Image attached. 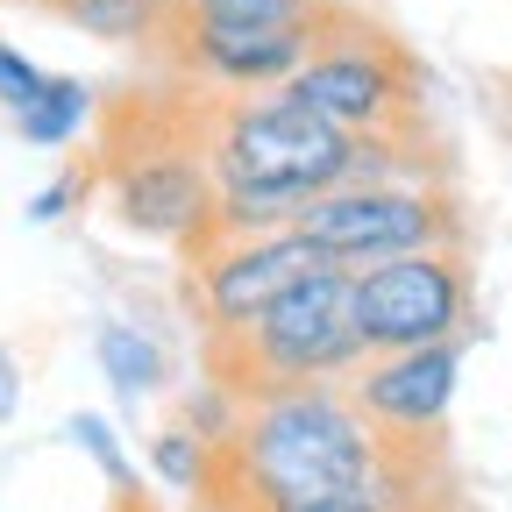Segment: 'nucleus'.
I'll return each mask as SVG.
<instances>
[{"instance_id": "obj_7", "label": "nucleus", "mask_w": 512, "mask_h": 512, "mask_svg": "<svg viewBox=\"0 0 512 512\" xmlns=\"http://www.w3.org/2000/svg\"><path fill=\"white\" fill-rule=\"evenodd\" d=\"M342 271L420 249H470V200L456 178H392V185H335L299 221Z\"/></svg>"}, {"instance_id": "obj_17", "label": "nucleus", "mask_w": 512, "mask_h": 512, "mask_svg": "<svg viewBox=\"0 0 512 512\" xmlns=\"http://www.w3.org/2000/svg\"><path fill=\"white\" fill-rule=\"evenodd\" d=\"M93 185V164H79V171H64L57 185H43L36 200H29V221H57V214H72V200Z\"/></svg>"}, {"instance_id": "obj_14", "label": "nucleus", "mask_w": 512, "mask_h": 512, "mask_svg": "<svg viewBox=\"0 0 512 512\" xmlns=\"http://www.w3.org/2000/svg\"><path fill=\"white\" fill-rule=\"evenodd\" d=\"M207 456H214V448L192 434L185 420H171V427L150 441V470H157V484H171V491H185V498L207 484Z\"/></svg>"}, {"instance_id": "obj_5", "label": "nucleus", "mask_w": 512, "mask_h": 512, "mask_svg": "<svg viewBox=\"0 0 512 512\" xmlns=\"http://www.w3.org/2000/svg\"><path fill=\"white\" fill-rule=\"evenodd\" d=\"M200 363H207V384L228 392L235 406L306 392V384H349V370L363 363L349 271H328V278L299 285L264 320H249L242 335L200 342Z\"/></svg>"}, {"instance_id": "obj_3", "label": "nucleus", "mask_w": 512, "mask_h": 512, "mask_svg": "<svg viewBox=\"0 0 512 512\" xmlns=\"http://www.w3.org/2000/svg\"><path fill=\"white\" fill-rule=\"evenodd\" d=\"M93 185H107V207L121 228H136L150 242H171L178 256L200 249L214 228V171L192 143V114L178 79H150L136 93L107 100Z\"/></svg>"}, {"instance_id": "obj_8", "label": "nucleus", "mask_w": 512, "mask_h": 512, "mask_svg": "<svg viewBox=\"0 0 512 512\" xmlns=\"http://www.w3.org/2000/svg\"><path fill=\"white\" fill-rule=\"evenodd\" d=\"M342 271L306 228H278V235H207L200 249L178 256V292L200 342L242 335L249 320H264L278 299H292L299 285Z\"/></svg>"}, {"instance_id": "obj_21", "label": "nucleus", "mask_w": 512, "mask_h": 512, "mask_svg": "<svg viewBox=\"0 0 512 512\" xmlns=\"http://www.w3.org/2000/svg\"><path fill=\"white\" fill-rule=\"evenodd\" d=\"M15 8H43V15H50V8H57V0H15Z\"/></svg>"}, {"instance_id": "obj_2", "label": "nucleus", "mask_w": 512, "mask_h": 512, "mask_svg": "<svg viewBox=\"0 0 512 512\" xmlns=\"http://www.w3.org/2000/svg\"><path fill=\"white\" fill-rule=\"evenodd\" d=\"M392 434H377L342 384H306L235 413V427L214 441L207 484L192 491L200 512H278L313 498L370 491L392 463Z\"/></svg>"}, {"instance_id": "obj_1", "label": "nucleus", "mask_w": 512, "mask_h": 512, "mask_svg": "<svg viewBox=\"0 0 512 512\" xmlns=\"http://www.w3.org/2000/svg\"><path fill=\"white\" fill-rule=\"evenodd\" d=\"M185 86L192 143L214 171V228L207 235H278L299 228L320 192L349 185L356 136L306 114L285 86L278 93H214Z\"/></svg>"}, {"instance_id": "obj_11", "label": "nucleus", "mask_w": 512, "mask_h": 512, "mask_svg": "<svg viewBox=\"0 0 512 512\" xmlns=\"http://www.w3.org/2000/svg\"><path fill=\"white\" fill-rule=\"evenodd\" d=\"M86 121H93V86H86V79H64V72H50V86L15 114L22 143H36V150L79 143V128H86Z\"/></svg>"}, {"instance_id": "obj_6", "label": "nucleus", "mask_w": 512, "mask_h": 512, "mask_svg": "<svg viewBox=\"0 0 512 512\" xmlns=\"http://www.w3.org/2000/svg\"><path fill=\"white\" fill-rule=\"evenodd\" d=\"M285 93L320 114L342 136H399V128H427V72L420 57L356 8L328 22L313 57L285 79Z\"/></svg>"}, {"instance_id": "obj_9", "label": "nucleus", "mask_w": 512, "mask_h": 512, "mask_svg": "<svg viewBox=\"0 0 512 512\" xmlns=\"http://www.w3.org/2000/svg\"><path fill=\"white\" fill-rule=\"evenodd\" d=\"M363 356H399L434 342H470L477 320V264L470 249H420L349 271Z\"/></svg>"}, {"instance_id": "obj_13", "label": "nucleus", "mask_w": 512, "mask_h": 512, "mask_svg": "<svg viewBox=\"0 0 512 512\" xmlns=\"http://www.w3.org/2000/svg\"><path fill=\"white\" fill-rule=\"evenodd\" d=\"M50 15L86 29V36H100V43H143L150 50L157 22H164V0H57Z\"/></svg>"}, {"instance_id": "obj_15", "label": "nucleus", "mask_w": 512, "mask_h": 512, "mask_svg": "<svg viewBox=\"0 0 512 512\" xmlns=\"http://www.w3.org/2000/svg\"><path fill=\"white\" fill-rule=\"evenodd\" d=\"M72 441L86 448V456L107 470V484L114 491H136V470H128V456H121V448H114V434H107V420H93V413H79L72 420Z\"/></svg>"}, {"instance_id": "obj_4", "label": "nucleus", "mask_w": 512, "mask_h": 512, "mask_svg": "<svg viewBox=\"0 0 512 512\" xmlns=\"http://www.w3.org/2000/svg\"><path fill=\"white\" fill-rule=\"evenodd\" d=\"M335 15L342 0H164L150 57L164 64V79L214 93H278Z\"/></svg>"}, {"instance_id": "obj_19", "label": "nucleus", "mask_w": 512, "mask_h": 512, "mask_svg": "<svg viewBox=\"0 0 512 512\" xmlns=\"http://www.w3.org/2000/svg\"><path fill=\"white\" fill-rule=\"evenodd\" d=\"M114 512H157V498L136 484V491H114Z\"/></svg>"}, {"instance_id": "obj_20", "label": "nucleus", "mask_w": 512, "mask_h": 512, "mask_svg": "<svg viewBox=\"0 0 512 512\" xmlns=\"http://www.w3.org/2000/svg\"><path fill=\"white\" fill-rule=\"evenodd\" d=\"M498 114H505V143H512V86H505V107Z\"/></svg>"}, {"instance_id": "obj_12", "label": "nucleus", "mask_w": 512, "mask_h": 512, "mask_svg": "<svg viewBox=\"0 0 512 512\" xmlns=\"http://www.w3.org/2000/svg\"><path fill=\"white\" fill-rule=\"evenodd\" d=\"M93 356H100V370H107V384H114L121 399L164 392V349H157L143 328H128V320H100Z\"/></svg>"}, {"instance_id": "obj_18", "label": "nucleus", "mask_w": 512, "mask_h": 512, "mask_svg": "<svg viewBox=\"0 0 512 512\" xmlns=\"http://www.w3.org/2000/svg\"><path fill=\"white\" fill-rule=\"evenodd\" d=\"M15 399H22V370H15V356L0 349V427L15 420Z\"/></svg>"}, {"instance_id": "obj_16", "label": "nucleus", "mask_w": 512, "mask_h": 512, "mask_svg": "<svg viewBox=\"0 0 512 512\" xmlns=\"http://www.w3.org/2000/svg\"><path fill=\"white\" fill-rule=\"evenodd\" d=\"M50 86V72H43V64H29L15 43H0V107H8V114H22L36 93Z\"/></svg>"}, {"instance_id": "obj_10", "label": "nucleus", "mask_w": 512, "mask_h": 512, "mask_svg": "<svg viewBox=\"0 0 512 512\" xmlns=\"http://www.w3.org/2000/svg\"><path fill=\"white\" fill-rule=\"evenodd\" d=\"M456 384H463V342H434V349H399V356H363L342 392L377 434L427 441L448 427Z\"/></svg>"}]
</instances>
